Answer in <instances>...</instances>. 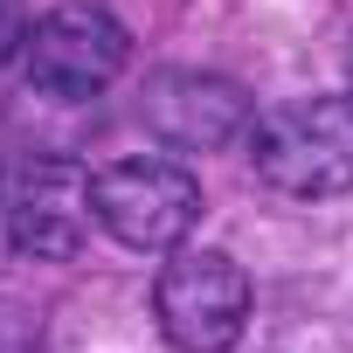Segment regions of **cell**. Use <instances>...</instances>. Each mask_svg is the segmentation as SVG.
<instances>
[{
	"instance_id": "7a4b0ae2",
	"label": "cell",
	"mask_w": 353,
	"mask_h": 353,
	"mask_svg": "<svg viewBox=\"0 0 353 353\" xmlns=\"http://www.w3.org/2000/svg\"><path fill=\"white\" fill-rule=\"evenodd\" d=\"M152 312L181 353H229L250 325V277L229 250H181L152 284Z\"/></svg>"
},
{
	"instance_id": "52a82bcc",
	"label": "cell",
	"mask_w": 353,
	"mask_h": 353,
	"mask_svg": "<svg viewBox=\"0 0 353 353\" xmlns=\"http://www.w3.org/2000/svg\"><path fill=\"white\" fill-rule=\"evenodd\" d=\"M28 8L21 0H0V63H14V56H28Z\"/></svg>"
},
{
	"instance_id": "3957f363",
	"label": "cell",
	"mask_w": 353,
	"mask_h": 353,
	"mask_svg": "<svg viewBox=\"0 0 353 353\" xmlns=\"http://www.w3.org/2000/svg\"><path fill=\"white\" fill-rule=\"evenodd\" d=\"M97 222L125 250H181L201 222V181L173 159H118L97 173Z\"/></svg>"
},
{
	"instance_id": "6da1fadb",
	"label": "cell",
	"mask_w": 353,
	"mask_h": 353,
	"mask_svg": "<svg viewBox=\"0 0 353 353\" xmlns=\"http://www.w3.org/2000/svg\"><path fill=\"white\" fill-rule=\"evenodd\" d=\"M256 181L291 201H332L353 188V97H298L250 125Z\"/></svg>"
},
{
	"instance_id": "8992f818",
	"label": "cell",
	"mask_w": 353,
	"mask_h": 353,
	"mask_svg": "<svg viewBox=\"0 0 353 353\" xmlns=\"http://www.w3.org/2000/svg\"><path fill=\"white\" fill-rule=\"evenodd\" d=\"M139 118L173 152H222L229 139H243L256 125L243 83L208 77V70H159L145 83V97H139Z\"/></svg>"
},
{
	"instance_id": "277c9868",
	"label": "cell",
	"mask_w": 353,
	"mask_h": 353,
	"mask_svg": "<svg viewBox=\"0 0 353 353\" xmlns=\"http://www.w3.org/2000/svg\"><path fill=\"white\" fill-rule=\"evenodd\" d=\"M90 215H97V181L63 152L28 159L8 188V243L35 263L77 256L83 236H90Z\"/></svg>"
},
{
	"instance_id": "5b68a950",
	"label": "cell",
	"mask_w": 353,
	"mask_h": 353,
	"mask_svg": "<svg viewBox=\"0 0 353 353\" xmlns=\"http://www.w3.org/2000/svg\"><path fill=\"white\" fill-rule=\"evenodd\" d=\"M132 63V35L104 8H56L28 35V83L42 97H97Z\"/></svg>"
}]
</instances>
